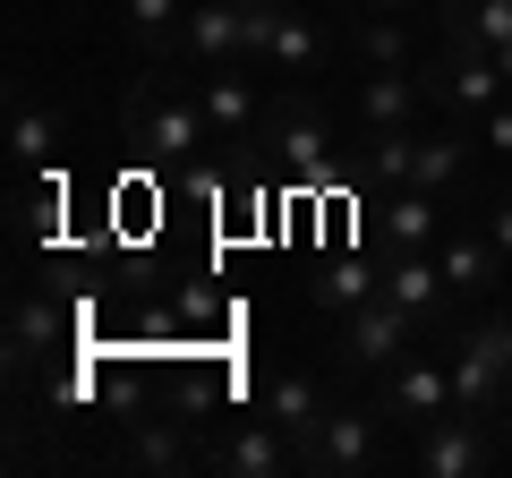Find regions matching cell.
Listing matches in <instances>:
<instances>
[{
	"instance_id": "6da1fadb",
	"label": "cell",
	"mask_w": 512,
	"mask_h": 478,
	"mask_svg": "<svg viewBox=\"0 0 512 478\" xmlns=\"http://www.w3.org/2000/svg\"><path fill=\"white\" fill-rule=\"evenodd\" d=\"M256 163L274 171V180H291V188H342V146H333V120H325V103H316L308 86H291L282 103H265V120H256Z\"/></svg>"
},
{
	"instance_id": "7a4b0ae2",
	"label": "cell",
	"mask_w": 512,
	"mask_h": 478,
	"mask_svg": "<svg viewBox=\"0 0 512 478\" xmlns=\"http://www.w3.org/2000/svg\"><path fill=\"white\" fill-rule=\"evenodd\" d=\"M128 146H146V163L180 171V163H197V154L214 146V120H205L197 94L146 86V94H137V111H128Z\"/></svg>"
},
{
	"instance_id": "3957f363",
	"label": "cell",
	"mask_w": 512,
	"mask_h": 478,
	"mask_svg": "<svg viewBox=\"0 0 512 478\" xmlns=\"http://www.w3.org/2000/svg\"><path fill=\"white\" fill-rule=\"evenodd\" d=\"M419 77H427V103H436L444 120H478V111H495V103L512 94L504 60H495V52H478V43H470V52H461V43H444V52L427 60Z\"/></svg>"
},
{
	"instance_id": "277c9868",
	"label": "cell",
	"mask_w": 512,
	"mask_h": 478,
	"mask_svg": "<svg viewBox=\"0 0 512 478\" xmlns=\"http://www.w3.org/2000/svg\"><path fill=\"white\" fill-rule=\"evenodd\" d=\"M410 342H427V333H419V316H410L393 291H376V299H359V308L342 316V342H333V359H342V368L384 376L393 359H410Z\"/></svg>"
},
{
	"instance_id": "5b68a950",
	"label": "cell",
	"mask_w": 512,
	"mask_h": 478,
	"mask_svg": "<svg viewBox=\"0 0 512 478\" xmlns=\"http://www.w3.org/2000/svg\"><path fill=\"white\" fill-rule=\"evenodd\" d=\"M265 26H274V18H248L239 0H188V26H180V52H171V60H197V69L256 60V52H265Z\"/></svg>"
},
{
	"instance_id": "8992f818",
	"label": "cell",
	"mask_w": 512,
	"mask_h": 478,
	"mask_svg": "<svg viewBox=\"0 0 512 478\" xmlns=\"http://www.w3.org/2000/svg\"><path fill=\"white\" fill-rule=\"evenodd\" d=\"M444 368H453V410H470V419H504L512 410V368H504V350H495L487 316L461 325V342L444 350Z\"/></svg>"
},
{
	"instance_id": "52a82bcc",
	"label": "cell",
	"mask_w": 512,
	"mask_h": 478,
	"mask_svg": "<svg viewBox=\"0 0 512 478\" xmlns=\"http://www.w3.org/2000/svg\"><path fill=\"white\" fill-rule=\"evenodd\" d=\"M384 427H393V419H384L376 402H367V410L359 402H333L325 436L308 444V478H367L384 461Z\"/></svg>"
},
{
	"instance_id": "ba28073f",
	"label": "cell",
	"mask_w": 512,
	"mask_h": 478,
	"mask_svg": "<svg viewBox=\"0 0 512 478\" xmlns=\"http://www.w3.org/2000/svg\"><path fill=\"white\" fill-rule=\"evenodd\" d=\"M376 410L393 427H427L453 410V368L444 359H427V350H410V359H393V368L376 376Z\"/></svg>"
},
{
	"instance_id": "9c48e42d",
	"label": "cell",
	"mask_w": 512,
	"mask_h": 478,
	"mask_svg": "<svg viewBox=\"0 0 512 478\" xmlns=\"http://www.w3.org/2000/svg\"><path fill=\"white\" fill-rule=\"evenodd\" d=\"M410 461H419L427 478H478L487 470V419H470V410H444V419H427V427H410Z\"/></svg>"
},
{
	"instance_id": "30bf717a",
	"label": "cell",
	"mask_w": 512,
	"mask_h": 478,
	"mask_svg": "<svg viewBox=\"0 0 512 478\" xmlns=\"http://www.w3.org/2000/svg\"><path fill=\"white\" fill-rule=\"evenodd\" d=\"M256 410L282 427V436L299 444V470H308V444L325 436V419H333V402H325V385H316L308 368H274L265 376V393H256Z\"/></svg>"
},
{
	"instance_id": "8fae6325",
	"label": "cell",
	"mask_w": 512,
	"mask_h": 478,
	"mask_svg": "<svg viewBox=\"0 0 512 478\" xmlns=\"http://www.w3.org/2000/svg\"><path fill=\"white\" fill-rule=\"evenodd\" d=\"M384 291H393L410 316H419V333H444V325H453V308H461V291L444 282L436 248H402V257L384 265Z\"/></svg>"
},
{
	"instance_id": "7c38bea8",
	"label": "cell",
	"mask_w": 512,
	"mask_h": 478,
	"mask_svg": "<svg viewBox=\"0 0 512 478\" xmlns=\"http://www.w3.org/2000/svg\"><path fill=\"white\" fill-rule=\"evenodd\" d=\"M410 171H419V129H359L350 154H342V180L350 188H376V197L410 188Z\"/></svg>"
},
{
	"instance_id": "4fadbf2b",
	"label": "cell",
	"mask_w": 512,
	"mask_h": 478,
	"mask_svg": "<svg viewBox=\"0 0 512 478\" xmlns=\"http://www.w3.org/2000/svg\"><path fill=\"white\" fill-rule=\"evenodd\" d=\"M205 470H231V478H282V470H299V444L282 436L265 410H256L248 427H231L222 444H205Z\"/></svg>"
},
{
	"instance_id": "5bb4252c",
	"label": "cell",
	"mask_w": 512,
	"mask_h": 478,
	"mask_svg": "<svg viewBox=\"0 0 512 478\" xmlns=\"http://www.w3.org/2000/svg\"><path fill=\"white\" fill-rule=\"evenodd\" d=\"M350 111H359V129H419V111H427L419 60H410V69H367L359 86H350Z\"/></svg>"
},
{
	"instance_id": "9a60e30c",
	"label": "cell",
	"mask_w": 512,
	"mask_h": 478,
	"mask_svg": "<svg viewBox=\"0 0 512 478\" xmlns=\"http://www.w3.org/2000/svg\"><path fill=\"white\" fill-rule=\"evenodd\" d=\"M197 103H205V120H214V146H248L256 137V77H248V60H231V69H205L197 77Z\"/></svg>"
},
{
	"instance_id": "2e32d148",
	"label": "cell",
	"mask_w": 512,
	"mask_h": 478,
	"mask_svg": "<svg viewBox=\"0 0 512 478\" xmlns=\"http://www.w3.org/2000/svg\"><path fill=\"white\" fill-rule=\"evenodd\" d=\"M325 52H333V35H325V18H308V9H291V0H282L274 9V26H265V69L274 77H316L325 69Z\"/></svg>"
},
{
	"instance_id": "e0dca14e",
	"label": "cell",
	"mask_w": 512,
	"mask_h": 478,
	"mask_svg": "<svg viewBox=\"0 0 512 478\" xmlns=\"http://www.w3.org/2000/svg\"><path fill=\"white\" fill-rule=\"evenodd\" d=\"M436 265H444V282H453L461 299H495V291H504V274H512L504 248H495L487 231H444L436 239Z\"/></svg>"
},
{
	"instance_id": "ac0fdd59",
	"label": "cell",
	"mask_w": 512,
	"mask_h": 478,
	"mask_svg": "<svg viewBox=\"0 0 512 478\" xmlns=\"http://www.w3.org/2000/svg\"><path fill=\"white\" fill-rule=\"evenodd\" d=\"M60 333H69V316L52 308V291H18L9 299V376L43 368V359L60 350Z\"/></svg>"
},
{
	"instance_id": "d6986e66",
	"label": "cell",
	"mask_w": 512,
	"mask_h": 478,
	"mask_svg": "<svg viewBox=\"0 0 512 478\" xmlns=\"http://www.w3.org/2000/svg\"><path fill=\"white\" fill-rule=\"evenodd\" d=\"M436 26H444V43H461V52H470V43L495 52L504 77H512V0H444Z\"/></svg>"
},
{
	"instance_id": "ffe728a7",
	"label": "cell",
	"mask_w": 512,
	"mask_h": 478,
	"mask_svg": "<svg viewBox=\"0 0 512 478\" xmlns=\"http://www.w3.org/2000/svg\"><path fill=\"white\" fill-rule=\"evenodd\" d=\"M120 461L128 470H146V478H171V470H197V436H188V419H137L128 427V444H120Z\"/></svg>"
},
{
	"instance_id": "44dd1931",
	"label": "cell",
	"mask_w": 512,
	"mask_h": 478,
	"mask_svg": "<svg viewBox=\"0 0 512 478\" xmlns=\"http://www.w3.org/2000/svg\"><path fill=\"white\" fill-rule=\"evenodd\" d=\"M470 146H478V129L470 120H453V129H419V171H410V188H461V171H470Z\"/></svg>"
},
{
	"instance_id": "7402d4cb",
	"label": "cell",
	"mask_w": 512,
	"mask_h": 478,
	"mask_svg": "<svg viewBox=\"0 0 512 478\" xmlns=\"http://www.w3.org/2000/svg\"><path fill=\"white\" fill-rule=\"evenodd\" d=\"M52 154H60V120L35 103V94H18V103H9V163H18L26 180H43Z\"/></svg>"
},
{
	"instance_id": "603a6c76",
	"label": "cell",
	"mask_w": 512,
	"mask_h": 478,
	"mask_svg": "<svg viewBox=\"0 0 512 478\" xmlns=\"http://www.w3.org/2000/svg\"><path fill=\"white\" fill-rule=\"evenodd\" d=\"M384 239H393V257H402V248H436L444 239L436 188H393V197H384Z\"/></svg>"
},
{
	"instance_id": "cb8c5ba5",
	"label": "cell",
	"mask_w": 512,
	"mask_h": 478,
	"mask_svg": "<svg viewBox=\"0 0 512 478\" xmlns=\"http://www.w3.org/2000/svg\"><path fill=\"white\" fill-rule=\"evenodd\" d=\"M180 26H188V0H120V35L137 43L146 60L180 52Z\"/></svg>"
},
{
	"instance_id": "d4e9b609",
	"label": "cell",
	"mask_w": 512,
	"mask_h": 478,
	"mask_svg": "<svg viewBox=\"0 0 512 478\" xmlns=\"http://www.w3.org/2000/svg\"><path fill=\"white\" fill-rule=\"evenodd\" d=\"M350 43H359V69H410V35L393 9H359L350 18Z\"/></svg>"
},
{
	"instance_id": "484cf974",
	"label": "cell",
	"mask_w": 512,
	"mask_h": 478,
	"mask_svg": "<svg viewBox=\"0 0 512 478\" xmlns=\"http://www.w3.org/2000/svg\"><path fill=\"white\" fill-rule=\"evenodd\" d=\"M376 291H384V274H367V265H333V274L308 282V299H316L325 316H350L359 299H376Z\"/></svg>"
},
{
	"instance_id": "4316f807",
	"label": "cell",
	"mask_w": 512,
	"mask_h": 478,
	"mask_svg": "<svg viewBox=\"0 0 512 478\" xmlns=\"http://www.w3.org/2000/svg\"><path fill=\"white\" fill-rule=\"evenodd\" d=\"M470 129H478V146H487V154H512V94H504L495 111H478Z\"/></svg>"
},
{
	"instance_id": "83f0119b",
	"label": "cell",
	"mask_w": 512,
	"mask_h": 478,
	"mask_svg": "<svg viewBox=\"0 0 512 478\" xmlns=\"http://www.w3.org/2000/svg\"><path fill=\"white\" fill-rule=\"evenodd\" d=\"M478 231H487L495 248H504V265H512V197H495L487 214H478Z\"/></svg>"
},
{
	"instance_id": "f1b7e54d",
	"label": "cell",
	"mask_w": 512,
	"mask_h": 478,
	"mask_svg": "<svg viewBox=\"0 0 512 478\" xmlns=\"http://www.w3.org/2000/svg\"><path fill=\"white\" fill-rule=\"evenodd\" d=\"M342 9H350V18H359V9H410V0H342Z\"/></svg>"
},
{
	"instance_id": "f546056e",
	"label": "cell",
	"mask_w": 512,
	"mask_h": 478,
	"mask_svg": "<svg viewBox=\"0 0 512 478\" xmlns=\"http://www.w3.org/2000/svg\"><path fill=\"white\" fill-rule=\"evenodd\" d=\"M291 9H316V0H291Z\"/></svg>"
}]
</instances>
